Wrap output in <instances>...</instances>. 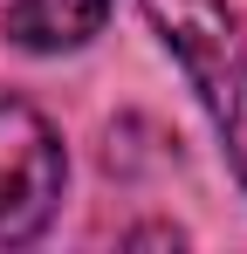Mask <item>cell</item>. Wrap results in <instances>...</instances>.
<instances>
[{"mask_svg":"<svg viewBox=\"0 0 247 254\" xmlns=\"http://www.w3.org/2000/svg\"><path fill=\"white\" fill-rule=\"evenodd\" d=\"M158 42L179 55L185 83L199 89L206 117L227 144V165L247 186V35L227 0H144Z\"/></svg>","mask_w":247,"mask_h":254,"instance_id":"cell-1","label":"cell"},{"mask_svg":"<svg viewBox=\"0 0 247 254\" xmlns=\"http://www.w3.org/2000/svg\"><path fill=\"white\" fill-rule=\"evenodd\" d=\"M110 0H14L7 7V42L28 55H62L82 48L89 35H103Z\"/></svg>","mask_w":247,"mask_h":254,"instance_id":"cell-3","label":"cell"},{"mask_svg":"<svg viewBox=\"0 0 247 254\" xmlns=\"http://www.w3.org/2000/svg\"><path fill=\"white\" fill-rule=\"evenodd\" d=\"M62 137L48 130L35 103L0 96V248L35 241L62 206Z\"/></svg>","mask_w":247,"mask_h":254,"instance_id":"cell-2","label":"cell"}]
</instances>
